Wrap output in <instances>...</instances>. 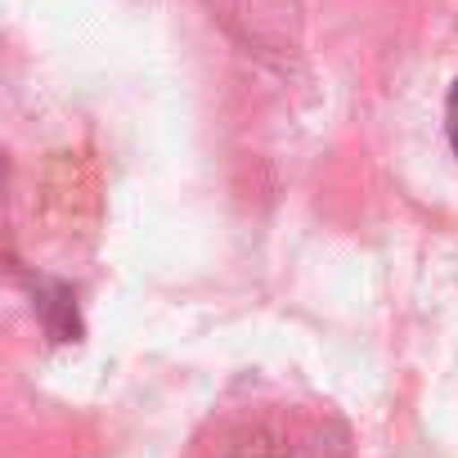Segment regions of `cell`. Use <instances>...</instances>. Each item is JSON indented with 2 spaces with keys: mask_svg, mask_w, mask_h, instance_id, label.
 Instances as JSON below:
<instances>
[{
  "mask_svg": "<svg viewBox=\"0 0 458 458\" xmlns=\"http://www.w3.org/2000/svg\"><path fill=\"white\" fill-rule=\"evenodd\" d=\"M445 135H449V144H454V153H458V81H454V90H449V99H445Z\"/></svg>",
  "mask_w": 458,
  "mask_h": 458,
  "instance_id": "6da1fadb",
  "label": "cell"
}]
</instances>
